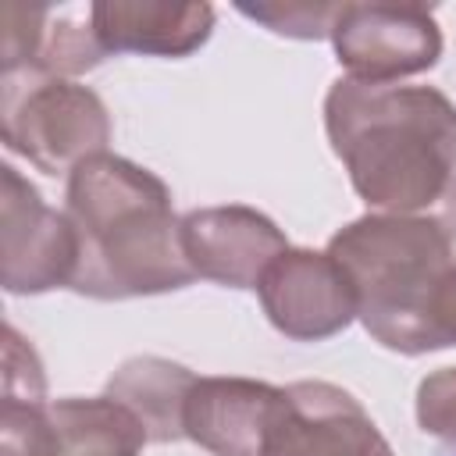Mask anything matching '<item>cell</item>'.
Here are the masks:
<instances>
[{"label":"cell","instance_id":"14","mask_svg":"<svg viewBox=\"0 0 456 456\" xmlns=\"http://www.w3.org/2000/svg\"><path fill=\"white\" fill-rule=\"evenodd\" d=\"M239 14L260 21L274 36L289 39H331V25L342 4H310V0H285V4H235Z\"/></svg>","mask_w":456,"mask_h":456},{"label":"cell","instance_id":"2","mask_svg":"<svg viewBox=\"0 0 456 456\" xmlns=\"http://www.w3.org/2000/svg\"><path fill=\"white\" fill-rule=\"evenodd\" d=\"M64 214L78 235L71 289L89 299L160 296L196 281L171 189L142 164L96 153L68 175Z\"/></svg>","mask_w":456,"mask_h":456},{"label":"cell","instance_id":"3","mask_svg":"<svg viewBox=\"0 0 456 456\" xmlns=\"http://www.w3.org/2000/svg\"><path fill=\"white\" fill-rule=\"evenodd\" d=\"M328 253L349 274L356 321L403 356L435 353L431 303L456 264V232L435 214H363L328 239Z\"/></svg>","mask_w":456,"mask_h":456},{"label":"cell","instance_id":"8","mask_svg":"<svg viewBox=\"0 0 456 456\" xmlns=\"http://www.w3.org/2000/svg\"><path fill=\"white\" fill-rule=\"evenodd\" d=\"M264 456H395L360 399L331 381L281 388Z\"/></svg>","mask_w":456,"mask_h":456},{"label":"cell","instance_id":"17","mask_svg":"<svg viewBox=\"0 0 456 456\" xmlns=\"http://www.w3.org/2000/svg\"><path fill=\"white\" fill-rule=\"evenodd\" d=\"M46 28H50V11L46 7H21V4L4 7V32H0V68H4V75L21 71V68H36Z\"/></svg>","mask_w":456,"mask_h":456},{"label":"cell","instance_id":"18","mask_svg":"<svg viewBox=\"0 0 456 456\" xmlns=\"http://www.w3.org/2000/svg\"><path fill=\"white\" fill-rule=\"evenodd\" d=\"M4 403H43L46 378L32 346L18 335V328H4Z\"/></svg>","mask_w":456,"mask_h":456},{"label":"cell","instance_id":"5","mask_svg":"<svg viewBox=\"0 0 456 456\" xmlns=\"http://www.w3.org/2000/svg\"><path fill=\"white\" fill-rule=\"evenodd\" d=\"M146 431L110 395L4 403L0 456H139Z\"/></svg>","mask_w":456,"mask_h":456},{"label":"cell","instance_id":"19","mask_svg":"<svg viewBox=\"0 0 456 456\" xmlns=\"http://www.w3.org/2000/svg\"><path fill=\"white\" fill-rule=\"evenodd\" d=\"M431 328H435V342L438 349L456 346V264L452 271L442 278L435 303H431Z\"/></svg>","mask_w":456,"mask_h":456},{"label":"cell","instance_id":"6","mask_svg":"<svg viewBox=\"0 0 456 456\" xmlns=\"http://www.w3.org/2000/svg\"><path fill=\"white\" fill-rule=\"evenodd\" d=\"M331 46L349 78L392 86L438 64L442 28L424 4H342L331 25Z\"/></svg>","mask_w":456,"mask_h":456},{"label":"cell","instance_id":"16","mask_svg":"<svg viewBox=\"0 0 456 456\" xmlns=\"http://www.w3.org/2000/svg\"><path fill=\"white\" fill-rule=\"evenodd\" d=\"M417 424L438 442V456H456V367H438L417 385Z\"/></svg>","mask_w":456,"mask_h":456},{"label":"cell","instance_id":"4","mask_svg":"<svg viewBox=\"0 0 456 456\" xmlns=\"http://www.w3.org/2000/svg\"><path fill=\"white\" fill-rule=\"evenodd\" d=\"M0 132L7 150L43 175H71L82 160L107 153L110 114L89 86L25 68L4 75Z\"/></svg>","mask_w":456,"mask_h":456},{"label":"cell","instance_id":"10","mask_svg":"<svg viewBox=\"0 0 456 456\" xmlns=\"http://www.w3.org/2000/svg\"><path fill=\"white\" fill-rule=\"evenodd\" d=\"M182 253L196 278L224 289H256L264 271L289 249L285 232L256 207H196L178 221Z\"/></svg>","mask_w":456,"mask_h":456},{"label":"cell","instance_id":"1","mask_svg":"<svg viewBox=\"0 0 456 456\" xmlns=\"http://www.w3.org/2000/svg\"><path fill=\"white\" fill-rule=\"evenodd\" d=\"M324 132L356 196L374 210L428 214L456 189V103L435 86L335 78Z\"/></svg>","mask_w":456,"mask_h":456},{"label":"cell","instance_id":"12","mask_svg":"<svg viewBox=\"0 0 456 456\" xmlns=\"http://www.w3.org/2000/svg\"><path fill=\"white\" fill-rule=\"evenodd\" d=\"M89 28L103 53L189 57L214 32L210 4H157V0H96Z\"/></svg>","mask_w":456,"mask_h":456},{"label":"cell","instance_id":"15","mask_svg":"<svg viewBox=\"0 0 456 456\" xmlns=\"http://www.w3.org/2000/svg\"><path fill=\"white\" fill-rule=\"evenodd\" d=\"M103 57L107 53L96 43L93 28H82V25H71V21H57V25L46 28V39H43V50H39V61H36L32 71L57 75V78H75V75L96 68Z\"/></svg>","mask_w":456,"mask_h":456},{"label":"cell","instance_id":"11","mask_svg":"<svg viewBox=\"0 0 456 456\" xmlns=\"http://www.w3.org/2000/svg\"><path fill=\"white\" fill-rule=\"evenodd\" d=\"M281 388L253 378H200L185 395L182 435L210 456H264Z\"/></svg>","mask_w":456,"mask_h":456},{"label":"cell","instance_id":"9","mask_svg":"<svg viewBox=\"0 0 456 456\" xmlns=\"http://www.w3.org/2000/svg\"><path fill=\"white\" fill-rule=\"evenodd\" d=\"M256 296L271 328L292 342H324L356 321V292L328 249L289 246L264 271Z\"/></svg>","mask_w":456,"mask_h":456},{"label":"cell","instance_id":"13","mask_svg":"<svg viewBox=\"0 0 456 456\" xmlns=\"http://www.w3.org/2000/svg\"><path fill=\"white\" fill-rule=\"evenodd\" d=\"M196 374L175 360L164 356H132L125 360L110 381L107 392L118 399L125 410L135 413L150 442H178L182 435V413H185V395L192 388Z\"/></svg>","mask_w":456,"mask_h":456},{"label":"cell","instance_id":"7","mask_svg":"<svg viewBox=\"0 0 456 456\" xmlns=\"http://www.w3.org/2000/svg\"><path fill=\"white\" fill-rule=\"evenodd\" d=\"M78 267V235L64 210L43 203L39 189L0 167V281L11 296L71 289Z\"/></svg>","mask_w":456,"mask_h":456}]
</instances>
